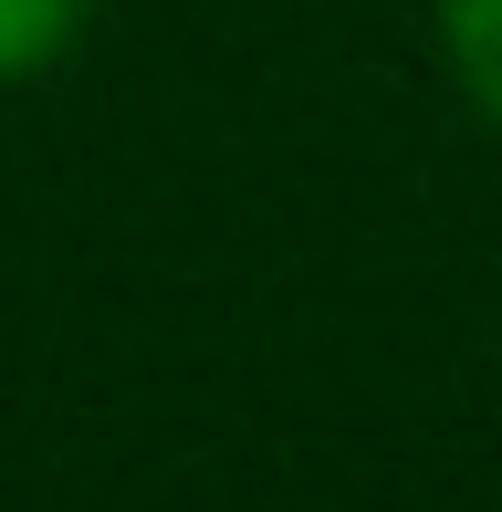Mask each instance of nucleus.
I'll return each mask as SVG.
<instances>
[{"label":"nucleus","instance_id":"obj_2","mask_svg":"<svg viewBox=\"0 0 502 512\" xmlns=\"http://www.w3.org/2000/svg\"><path fill=\"white\" fill-rule=\"evenodd\" d=\"M84 0H0V74H42L74 42Z\"/></svg>","mask_w":502,"mask_h":512},{"label":"nucleus","instance_id":"obj_1","mask_svg":"<svg viewBox=\"0 0 502 512\" xmlns=\"http://www.w3.org/2000/svg\"><path fill=\"white\" fill-rule=\"evenodd\" d=\"M440 32H450V63H461V84L502 115V0H440Z\"/></svg>","mask_w":502,"mask_h":512}]
</instances>
